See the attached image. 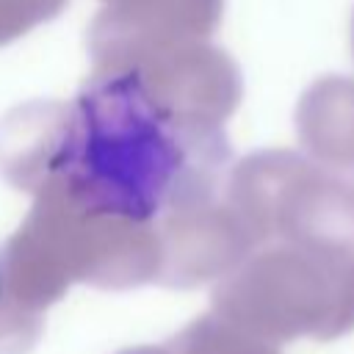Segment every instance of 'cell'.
I'll use <instances>...</instances> for the list:
<instances>
[{"label":"cell","instance_id":"obj_2","mask_svg":"<svg viewBox=\"0 0 354 354\" xmlns=\"http://www.w3.org/2000/svg\"><path fill=\"white\" fill-rule=\"evenodd\" d=\"M3 288H6V263H3V252H0V299H3Z\"/></svg>","mask_w":354,"mask_h":354},{"label":"cell","instance_id":"obj_1","mask_svg":"<svg viewBox=\"0 0 354 354\" xmlns=\"http://www.w3.org/2000/svg\"><path fill=\"white\" fill-rule=\"evenodd\" d=\"M221 166L218 130L160 100L136 69L97 75L75 94L53 158L77 207L130 224L194 210Z\"/></svg>","mask_w":354,"mask_h":354}]
</instances>
